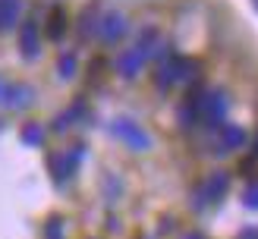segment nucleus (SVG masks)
I'll return each instance as SVG.
<instances>
[{
  "label": "nucleus",
  "instance_id": "aec40b11",
  "mask_svg": "<svg viewBox=\"0 0 258 239\" xmlns=\"http://www.w3.org/2000/svg\"><path fill=\"white\" fill-rule=\"evenodd\" d=\"M183 239H205L202 233H189V236H183Z\"/></svg>",
  "mask_w": 258,
  "mask_h": 239
},
{
  "label": "nucleus",
  "instance_id": "412c9836",
  "mask_svg": "<svg viewBox=\"0 0 258 239\" xmlns=\"http://www.w3.org/2000/svg\"><path fill=\"white\" fill-rule=\"evenodd\" d=\"M255 157H258V132H255Z\"/></svg>",
  "mask_w": 258,
  "mask_h": 239
},
{
  "label": "nucleus",
  "instance_id": "f03ea898",
  "mask_svg": "<svg viewBox=\"0 0 258 239\" xmlns=\"http://www.w3.org/2000/svg\"><path fill=\"white\" fill-rule=\"evenodd\" d=\"M227 189H230V173L224 170H217L211 173L208 180H205L199 189H196V198H192V208L202 211V208H208V205H217L224 195H227Z\"/></svg>",
  "mask_w": 258,
  "mask_h": 239
},
{
  "label": "nucleus",
  "instance_id": "4468645a",
  "mask_svg": "<svg viewBox=\"0 0 258 239\" xmlns=\"http://www.w3.org/2000/svg\"><path fill=\"white\" fill-rule=\"evenodd\" d=\"M88 32H98V13H95L92 7L82 13V25H79V35H82V38H88Z\"/></svg>",
  "mask_w": 258,
  "mask_h": 239
},
{
  "label": "nucleus",
  "instance_id": "5701e85b",
  "mask_svg": "<svg viewBox=\"0 0 258 239\" xmlns=\"http://www.w3.org/2000/svg\"><path fill=\"white\" fill-rule=\"evenodd\" d=\"M255 4H258V0H255Z\"/></svg>",
  "mask_w": 258,
  "mask_h": 239
},
{
  "label": "nucleus",
  "instance_id": "9b49d317",
  "mask_svg": "<svg viewBox=\"0 0 258 239\" xmlns=\"http://www.w3.org/2000/svg\"><path fill=\"white\" fill-rule=\"evenodd\" d=\"M19 13H22V0H0V32L16 29Z\"/></svg>",
  "mask_w": 258,
  "mask_h": 239
},
{
  "label": "nucleus",
  "instance_id": "f257e3e1",
  "mask_svg": "<svg viewBox=\"0 0 258 239\" xmlns=\"http://www.w3.org/2000/svg\"><path fill=\"white\" fill-rule=\"evenodd\" d=\"M192 69H196V63H192L189 57H183V54H167V60L158 66L154 82H158L161 92H167V88H173L179 79H189Z\"/></svg>",
  "mask_w": 258,
  "mask_h": 239
},
{
  "label": "nucleus",
  "instance_id": "6ab92c4d",
  "mask_svg": "<svg viewBox=\"0 0 258 239\" xmlns=\"http://www.w3.org/2000/svg\"><path fill=\"white\" fill-rule=\"evenodd\" d=\"M239 239H258V226H246V230L239 233Z\"/></svg>",
  "mask_w": 258,
  "mask_h": 239
},
{
  "label": "nucleus",
  "instance_id": "0eeeda50",
  "mask_svg": "<svg viewBox=\"0 0 258 239\" xmlns=\"http://www.w3.org/2000/svg\"><path fill=\"white\" fill-rule=\"evenodd\" d=\"M126 32H129V25H126V16H123V13H107V16L98 22V35L104 38L107 44L120 41Z\"/></svg>",
  "mask_w": 258,
  "mask_h": 239
},
{
  "label": "nucleus",
  "instance_id": "20e7f679",
  "mask_svg": "<svg viewBox=\"0 0 258 239\" xmlns=\"http://www.w3.org/2000/svg\"><path fill=\"white\" fill-rule=\"evenodd\" d=\"M110 132L117 135V138H123V142L133 148V151H148L151 148V135L142 129L139 123H133V120H113V126H110Z\"/></svg>",
  "mask_w": 258,
  "mask_h": 239
},
{
  "label": "nucleus",
  "instance_id": "4be33fe9",
  "mask_svg": "<svg viewBox=\"0 0 258 239\" xmlns=\"http://www.w3.org/2000/svg\"><path fill=\"white\" fill-rule=\"evenodd\" d=\"M4 88H7V82H4V79H0V95H4Z\"/></svg>",
  "mask_w": 258,
  "mask_h": 239
},
{
  "label": "nucleus",
  "instance_id": "7ed1b4c3",
  "mask_svg": "<svg viewBox=\"0 0 258 239\" xmlns=\"http://www.w3.org/2000/svg\"><path fill=\"white\" fill-rule=\"evenodd\" d=\"M85 157V145H73L70 151H63V154H50V173H54V183L63 186L67 180H73L76 167H79V161Z\"/></svg>",
  "mask_w": 258,
  "mask_h": 239
},
{
  "label": "nucleus",
  "instance_id": "9d476101",
  "mask_svg": "<svg viewBox=\"0 0 258 239\" xmlns=\"http://www.w3.org/2000/svg\"><path fill=\"white\" fill-rule=\"evenodd\" d=\"M44 35L50 38V41H60L63 35H67V13H63V7H54L47 13V22H44Z\"/></svg>",
  "mask_w": 258,
  "mask_h": 239
},
{
  "label": "nucleus",
  "instance_id": "f3484780",
  "mask_svg": "<svg viewBox=\"0 0 258 239\" xmlns=\"http://www.w3.org/2000/svg\"><path fill=\"white\" fill-rule=\"evenodd\" d=\"M242 205L252 208V211H258V183H252L246 192H242Z\"/></svg>",
  "mask_w": 258,
  "mask_h": 239
},
{
  "label": "nucleus",
  "instance_id": "423d86ee",
  "mask_svg": "<svg viewBox=\"0 0 258 239\" xmlns=\"http://www.w3.org/2000/svg\"><path fill=\"white\" fill-rule=\"evenodd\" d=\"M19 47H22V57L25 60H35L38 50H41V29H38L35 19H25L22 29H19Z\"/></svg>",
  "mask_w": 258,
  "mask_h": 239
},
{
  "label": "nucleus",
  "instance_id": "dca6fc26",
  "mask_svg": "<svg viewBox=\"0 0 258 239\" xmlns=\"http://www.w3.org/2000/svg\"><path fill=\"white\" fill-rule=\"evenodd\" d=\"M176 120H179V126H196L199 110L192 107V104H183V107H179V113H176Z\"/></svg>",
  "mask_w": 258,
  "mask_h": 239
},
{
  "label": "nucleus",
  "instance_id": "a211bd4d",
  "mask_svg": "<svg viewBox=\"0 0 258 239\" xmlns=\"http://www.w3.org/2000/svg\"><path fill=\"white\" fill-rule=\"evenodd\" d=\"M44 236H47V239H63V223H60V217H50Z\"/></svg>",
  "mask_w": 258,
  "mask_h": 239
},
{
  "label": "nucleus",
  "instance_id": "2eb2a0df",
  "mask_svg": "<svg viewBox=\"0 0 258 239\" xmlns=\"http://www.w3.org/2000/svg\"><path fill=\"white\" fill-rule=\"evenodd\" d=\"M57 72L63 75V79H73L76 75V54H63L60 63H57Z\"/></svg>",
  "mask_w": 258,
  "mask_h": 239
},
{
  "label": "nucleus",
  "instance_id": "f8f14e48",
  "mask_svg": "<svg viewBox=\"0 0 258 239\" xmlns=\"http://www.w3.org/2000/svg\"><path fill=\"white\" fill-rule=\"evenodd\" d=\"M79 113H85V104H82V101H76V104H73L70 110H63L60 117L54 120V129H57V132H63V129H70V126H73V120L79 117Z\"/></svg>",
  "mask_w": 258,
  "mask_h": 239
},
{
  "label": "nucleus",
  "instance_id": "ddd939ff",
  "mask_svg": "<svg viewBox=\"0 0 258 239\" xmlns=\"http://www.w3.org/2000/svg\"><path fill=\"white\" fill-rule=\"evenodd\" d=\"M22 142L25 145H41L44 142V129H41V123H29L22 129Z\"/></svg>",
  "mask_w": 258,
  "mask_h": 239
},
{
  "label": "nucleus",
  "instance_id": "6e6552de",
  "mask_svg": "<svg viewBox=\"0 0 258 239\" xmlns=\"http://www.w3.org/2000/svg\"><path fill=\"white\" fill-rule=\"evenodd\" d=\"M142 63H145V57L139 54V50H123V54L117 57V72L123 75V79H136V75L142 72Z\"/></svg>",
  "mask_w": 258,
  "mask_h": 239
},
{
  "label": "nucleus",
  "instance_id": "1a4fd4ad",
  "mask_svg": "<svg viewBox=\"0 0 258 239\" xmlns=\"http://www.w3.org/2000/svg\"><path fill=\"white\" fill-rule=\"evenodd\" d=\"M217 135H221V148H217L221 154H227V151L246 145V132H242L239 126H233V123H224L221 129H217Z\"/></svg>",
  "mask_w": 258,
  "mask_h": 239
},
{
  "label": "nucleus",
  "instance_id": "39448f33",
  "mask_svg": "<svg viewBox=\"0 0 258 239\" xmlns=\"http://www.w3.org/2000/svg\"><path fill=\"white\" fill-rule=\"evenodd\" d=\"M35 101V88L32 85H10L4 88V95H0V107H7V110H22V107H29Z\"/></svg>",
  "mask_w": 258,
  "mask_h": 239
}]
</instances>
